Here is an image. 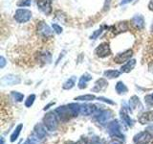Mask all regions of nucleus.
Segmentation results:
<instances>
[{
  "instance_id": "nucleus-1",
  "label": "nucleus",
  "mask_w": 153,
  "mask_h": 144,
  "mask_svg": "<svg viewBox=\"0 0 153 144\" xmlns=\"http://www.w3.org/2000/svg\"><path fill=\"white\" fill-rule=\"evenodd\" d=\"M43 124H44V126L47 128L48 131L50 132H54L56 130L57 128V118H56V113L54 112H48L44 118H43Z\"/></svg>"
},
{
  "instance_id": "nucleus-2",
  "label": "nucleus",
  "mask_w": 153,
  "mask_h": 144,
  "mask_svg": "<svg viewBox=\"0 0 153 144\" xmlns=\"http://www.w3.org/2000/svg\"><path fill=\"white\" fill-rule=\"evenodd\" d=\"M107 131H108V134H110V136L115 137V138L123 137L122 131H121V125H120L118 120H113V121L108 123Z\"/></svg>"
},
{
  "instance_id": "nucleus-3",
  "label": "nucleus",
  "mask_w": 153,
  "mask_h": 144,
  "mask_svg": "<svg viewBox=\"0 0 153 144\" xmlns=\"http://www.w3.org/2000/svg\"><path fill=\"white\" fill-rule=\"evenodd\" d=\"M13 17L18 23H26L32 18V12L28 9H18Z\"/></svg>"
},
{
  "instance_id": "nucleus-4",
  "label": "nucleus",
  "mask_w": 153,
  "mask_h": 144,
  "mask_svg": "<svg viewBox=\"0 0 153 144\" xmlns=\"http://www.w3.org/2000/svg\"><path fill=\"white\" fill-rule=\"evenodd\" d=\"M152 139V136L147 131L140 132L135 134L133 137V141L135 144H148Z\"/></svg>"
},
{
  "instance_id": "nucleus-5",
  "label": "nucleus",
  "mask_w": 153,
  "mask_h": 144,
  "mask_svg": "<svg viewBox=\"0 0 153 144\" xmlns=\"http://www.w3.org/2000/svg\"><path fill=\"white\" fill-rule=\"evenodd\" d=\"M55 112L56 113L57 116L59 117V119L61 120V121H68L71 117L70 115L73 116V113H72L69 106H62V107H59L55 110Z\"/></svg>"
},
{
  "instance_id": "nucleus-6",
  "label": "nucleus",
  "mask_w": 153,
  "mask_h": 144,
  "mask_svg": "<svg viewBox=\"0 0 153 144\" xmlns=\"http://www.w3.org/2000/svg\"><path fill=\"white\" fill-rule=\"evenodd\" d=\"M95 54L100 58H106L111 55V48L109 46V43L102 42L96 48Z\"/></svg>"
},
{
  "instance_id": "nucleus-7",
  "label": "nucleus",
  "mask_w": 153,
  "mask_h": 144,
  "mask_svg": "<svg viewBox=\"0 0 153 144\" xmlns=\"http://www.w3.org/2000/svg\"><path fill=\"white\" fill-rule=\"evenodd\" d=\"M37 34L43 38H49L53 36L51 28L44 21H40L37 24Z\"/></svg>"
},
{
  "instance_id": "nucleus-8",
  "label": "nucleus",
  "mask_w": 153,
  "mask_h": 144,
  "mask_svg": "<svg viewBox=\"0 0 153 144\" xmlns=\"http://www.w3.org/2000/svg\"><path fill=\"white\" fill-rule=\"evenodd\" d=\"M0 82H1L2 86H14V85L20 84L21 79L16 75L9 74V75L4 76Z\"/></svg>"
},
{
  "instance_id": "nucleus-9",
  "label": "nucleus",
  "mask_w": 153,
  "mask_h": 144,
  "mask_svg": "<svg viewBox=\"0 0 153 144\" xmlns=\"http://www.w3.org/2000/svg\"><path fill=\"white\" fill-rule=\"evenodd\" d=\"M37 7L43 14H50L52 12V0H37Z\"/></svg>"
},
{
  "instance_id": "nucleus-10",
  "label": "nucleus",
  "mask_w": 153,
  "mask_h": 144,
  "mask_svg": "<svg viewBox=\"0 0 153 144\" xmlns=\"http://www.w3.org/2000/svg\"><path fill=\"white\" fill-rule=\"evenodd\" d=\"M132 56H133V51L131 49H128L123 53L118 54L114 58V62H116V64H124V62H126L127 61L130 60Z\"/></svg>"
},
{
  "instance_id": "nucleus-11",
  "label": "nucleus",
  "mask_w": 153,
  "mask_h": 144,
  "mask_svg": "<svg viewBox=\"0 0 153 144\" xmlns=\"http://www.w3.org/2000/svg\"><path fill=\"white\" fill-rule=\"evenodd\" d=\"M113 116V112L110 110H105L100 112L99 114H97V120L98 122L102 125H105Z\"/></svg>"
},
{
  "instance_id": "nucleus-12",
  "label": "nucleus",
  "mask_w": 153,
  "mask_h": 144,
  "mask_svg": "<svg viewBox=\"0 0 153 144\" xmlns=\"http://www.w3.org/2000/svg\"><path fill=\"white\" fill-rule=\"evenodd\" d=\"M98 106L94 104H83L80 105V113L83 115H91L98 112Z\"/></svg>"
},
{
  "instance_id": "nucleus-13",
  "label": "nucleus",
  "mask_w": 153,
  "mask_h": 144,
  "mask_svg": "<svg viewBox=\"0 0 153 144\" xmlns=\"http://www.w3.org/2000/svg\"><path fill=\"white\" fill-rule=\"evenodd\" d=\"M107 86H108V82L106 80H105L104 78L99 79L95 83V86H93L92 91L93 92H100V91L105 90V88H106Z\"/></svg>"
},
{
  "instance_id": "nucleus-14",
  "label": "nucleus",
  "mask_w": 153,
  "mask_h": 144,
  "mask_svg": "<svg viewBox=\"0 0 153 144\" xmlns=\"http://www.w3.org/2000/svg\"><path fill=\"white\" fill-rule=\"evenodd\" d=\"M46 127L44 126V124H37L36 125L35 129H33V131H35V133H33V134H35L36 136H37L39 139H42L44 138L46 136H47V133H46Z\"/></svg>"
},
{
  "instance_id": "nucleus-15",
  "label": "nucleus",
  "mask_w": 153,
  "mask_h": 144,
  "mask_svg": "<svg viewBox=\"0 0 153 144\" xmlns=\"http://www.w3.org/2000/svg\"><path fill=\"white\" fill-rule=\"evenodd\" d=\"M132 24L139 30H142L145 27V18L142 14H136L132 18Z\"/></svg>"
},
{
  "instance_id": "nucleus-16",
  "label": "nucleus",
  "mask_w": 153,
  "mask_h": 144,
  "mask_svg": "<svg viewBox=\"0 0 153 144\" xmlns=\"http://www.w3.org/2000/svg\"><path fill=\"white\" fill-rule=\"evenodd\" d=\"M135 65H136V60L130 59L121 67V72H123V73H129L130 71H132V69H134Z\"/></svg>"
},
{
  "instance_id": "nucleus-17",
  "label": "nucleus",
  "mask_w": 153,
  "mask_h": 144,
  "mask_svg": "<svg viewBox=\"0 0 153 144\" xmlns=\"http://www.w3.org/2000/svg\"><path fill=\"white\" fill-rule=\"evenodd\" d=\"M121 118H122V120H123V123H126V124L127 125V126H129V127H133L134 121L131 119V117L129 116V114L127 113L126 107H124V108L121 110Z\"/></svg>"
},
{
  "instance_id": "nucleus-18",
  "label": "nucleus",
  "mask_w": 153,
  "mask_h": 144,
  "mask_svg": "<svg viewBox=\"0 0 153 144\" xmlns=\"http://www.w3.org/2000/svg\"><path fill=\"white\" fill-rule=\"evenodd\" d=\"M92 80V76H91L89 73H84L82 76L80 77V79L79 81V88L80 89H83L87 88V83L89 81Z\"/></svg>"
},
{
  "instance_id": "nucleus-19",
  "label": "nucleus",
  "mask_w": 153,
  "mask_h": 144,
  "mask_svg": "<svg viewBox=\"0 0 153 144\" xmlns=\"http://www.w3.org/2000/svg\"><path fill=\"white\" fill-rule=\"evenodd\" d=\"M139 121L141 124L145 125L149 122L153 121V112H146L145 113H143L140 117H139Z\"/></svg>"
},
{
  "instance_id": "nucleus-20",
  "label": "nucleus",
  "mask_w": 153,
  "mask_h": 144,
  "mask_svg": "<svg viewBox=\"0 0 153 144\" xmlns=\"http://www.w3.org/2000/svg\"><path fill=\"white\" fill-rule=\"evenodd\" d=\"M121 75V71L119 70H114V69H110V70H105L103 72V76L107 79H115L118 78V77Z\"/></svg>"
},
{
  "instance_id": "nucleus-21",
  "label": "nucleus",
  "mask_w": 153,
  "mask_h": 144,
  "mask_svg": "<svg viewBox=\"0 0 153 144\" xmlns=\"http://www.w3.org/2000/svg\"><path fill=\"white\" fill-rule=\"evenodd\" d=\"M116 91L118 92V94L123 95V94H126L128 88H127V86L124 85V83H123L121 81V82H118L116 85Z\"/></svg>"
},
{
  "instance_id": "nucleus-22",
  "label": "nucleus",
  "mask_w": 153,
  "mask_h": 144,
  "mask_svg": "<svg viewBox=\"0 0 153 144\" xmlns=\"http://www.w3.org/2000/svg\"><path fill=\"white\" fill-rule=\"evenodd\" d=\"M129 105H130V107L133 109V110H135V109H138V106L139 107H141L143 108V106L140 102V100H139V98L137 97V96H132L131 99L129 100Z\"/></svg>"
},
{
  "instance_id": "nucleus-23",
  "label": "nucleus",
  "mask_w": 153,
  "mask_h": 144,
  "mask_svg": "<svg viewBox=\"0 0 153 144\" xmlns=\"http://www.w3.org/2000/svg\"><path fill=\"white\" fill-rule=\"evenodd\" d=\"M22 128H23L22 124H19V125H17V126H16V130H14V131L13 132V134H11V141L12 142H14L17 139L18 136L20 134V132H21Z\"/></svg>"
},
{
  "instance_id": "nucleus-24",
  "label": "nucleus",
  "mask_w": 153,
  "mask_h": 144,
  "mask_svg": "<svg viewBox=\"0 0 153 144\" xmlns=\"http://www.w3.org/2000/svg\"><path fill=\"white\" fill-rule=\"evenodd\" d=\"M69 108L71 110L72 113H73V116H76L79 113H80V105L78 103H71L68 105Z\"/></svg>"
},
{
  "instance_id": "nucleus-25",
  "label": "nucleus",
  "mask_w": 153,
  "mask_h": 144,
  "mask_svg": "<svg viewBox=\"0 0 153 144\" xmlns=\"http://www.w3.org/2000/svg\"><path fill=\"white\" fill-rule=\"evenodd\" d=\"M76 84V77H72V78H69L65 83L62 86V88L63 89H71L74 88V86Z\"/></svg>"
},
{
  "instance_id": "nucleus-26",
  "label": "nucleus",
  "mask_w": 153,
  "mask_h": 144,
  "mask_svg": "<svg viewBox=\"0 0 153 144\" xmlns=\"http://www.w3.org/2000/svg\"><path fill=\"white\" fill-rule=\"evenodd\" d=\"M11 97L13 100H14L16 102H21L24 99V95L18 91H12L11 92Z\"/></svg>"
},
{
  "instance_id": "nucleus-27",
  "label": "nucleus",
  "mask_w": 153,
  "mask_h": 144,
  "mask_svg": "<svg viewBox=\"0 0 153 144\" xmlns=\"http://www.w3.org/2000/svg\"><path fill=\"white\" fill-rule=\"evenodd\" d=\"M96 99L95 95L93 94H85V95H80V96H78V97H76L75 100H78V101H92Z\"/></svg>"
},
{
  "instance_id": "nucleus-28",
  "label": "nucleus",
  "mask_w": 153,
  "mask_h": 144,
  "mask_svg": "<svg viewBox=\"0 0 153 144\" xmlns=\"http://www.w3.org/2000/svg\"><path fill=\"white\" fill-rule=\"evenodd\" d=\"M35 100H36V95L35 94L29 95L27 100L25 101V106L27 108H31L33 106V102H35Z\"/></svg>"
},
{
  "instance_id": "nucleus-29",
  "label": "nucleus",
  "mask_w": 153,
  "mask_h": 144,
  "mask_svg": "<svg viewBox=\"0 0 153 144\" xmlns=\"http://www.w3.org/2000/svg\"><path fill=\"white\" fill-rule=\"evenodd\" d=\"M40 61L42 62H47V64H49V62H51V55H50V53H43V54L40 55Z\"/></svg>"
},
{
  "instance_id": "nucleus-30",
  "label": "nucleus",
  "mask_w": 153,
  "mask_h": 144,
  "mask_svg": "<svg viewBox=\"0 0 153 144\" xmlns=\"http://www.w3.org/2000/svg\"><path fill=\"white\" fill-rule=\"evenodd\" d=\"M32 4V0H19L17 2V6L18 7H29L31 6Z\"/></svg>"
},
{
  "instance_id": "nucleus-31",
  "label": "nucleus",
  "mask_w": 153,
  "mask_h": 144,
  "mask_svg": "<svg viewBox=\"0 0 153 144\" xmlns=\"http://www.w3.org/2000/svg\"><path fill=\"white\" fill-rule=\"evenodd\" d=\"M102 28H100V29H98V30H96L92 35H91V37H90V38L91 40H97V38H99V36L102 34Z\"/></svg>"
},
{
  "instance_id": "nucleus-32",
  "label": "nucleus",
  "mask_w": 153,
  "mask_h": 144,
  "mask_svg": "<svg viewBox=\"0 0 153 144\" xmlns=\"http://www.w3.org/2000/svg\"><path fill=\"white\" fill-rule=\"evenodd\" d=\"M52 27H53V29H54V31H55V33L56 34H61L62 33V28H61V26H59V24H56V23H53L52 24Z\"/></svg>"
},
{
  "instance_id": "nucleus-33",
  "label": "nucleus",
  "mask_w": 153,
  "mask_h": 144,
  "mask_svg": "<svg viewBox=\"0 0 153 144\" xmlns=\"http://www.w3.org/2000/svg\"><path fill=\"white\" fill-rule=\"evenodd\" d=\"M98 100H100V101H103V102L107 103V104H110V105H114V104H115V103L113 102V101H111L110 99H107V98H104V97H99Z\"/></svg>"
},
{
  "instance_id": "nucleus-34",
  "label": "nucleus",
  "mask_w": 153,
  "mask_h": 144,
  "mask_svg": "<svg viewBox=\"0 0 153 144\" xmlns=\"http://www.w3.org/2000/svg\"><path fill=\"white\" fill-rule=\"evenodd\" d=\"M5 64H6V60L3 56H1V58H0V68H4Z\"/></svg>"
},
{
  "instance_id": "nucleus-35",
  "label": "nucleus",
  "mask_w": 153,
  "mask_h": 144,
  "mask_svg": "<svg viewBox=\"0 0 153 144\" xmlns=\"http://www.w3.org/2000/svg\"><path fill=\"white\" fill-rule=\"evenodd\" d=\"M109 144H123V143H122V141L118 140L117 138H114V139H112V140L109 142Z\"/></svg>"
},
{
  "instance_id": "nucleus-36",
  "label": "nucleus",
  "mask_w": 153,
  "mask_h": 144,
  "mask_svg": "<svg viewBox=\"0 0 153 144\" xmlns=\"http://www.w3.org/2000/svg\"><path fill=\"white\" fill-rule=\"evenodd\" d=\"M146 131H147L148 133H149V134H151V136H152V137H153V125H152V126H149V127H148V128L146 129Z\"/></svg>"
},
{
  "instance_id": "nucleus-37",
  "label": "nucleus",
  "mask_w": 153,
  "mask_h": 144,
  "mask_svg": "<svg viewBox=\"0 0 153 144\" xmlns=\"http://www.w3.org/2000/svg\"><path fill=\"white\" fill-rule=\"evenodd\" d=\"M132 1H133V0H122L121 3H120V5H126V4L132 2Z\"/></svg>"
},
{
  "instance_id": "nucleus-38",
  "label": "nucleus",
  "mask_w": 153,
  "mask_h": 144,
  "mask_svg": "<svg viewBox=\"0 0 153 144\" xmlns=\"http://www.w3.org/2000/svg\"><path fill=\"white\" fill-rule=\"evenodd\" d=\"M148 9H149V11H153V0H150L148 3Z\"/></svg>"
},
{
  "instance_id": "nucleus-39",
  "label": "nucleus",
  "mask_w": 153,
  "mask_h": 144,
  "mask_svg": "<svg viewBox=\"0 0 153 144\" xmlns=\"http://www.w3.org/2000/svg\"><path fill=\"white\" fill-rule=\"evenodd\" d=\"M88 144H100V142L99 140H97V139H95V140H93V141H90Z\"/></svg>"
},
{
  "instance_id": "nucleus-40",
  "label": "nucleus",
  "mask_w": 153,
  "mask_h": 144,
  "mask_svg": "<svg viewBox=\"0 0 153 144\" xmlns=\"http://www.w3.org/2000/svg\"><path fill=\"white\" fill-rule=\"evenodd\" d=\"M54 104H55V103H53V102H52V103H50L49 105H48V106H46V107L44 108V110H48V109H49V107H50V106H52V105H54Z\"/></svg>"
},
{
  "instance_id": "nucleus-41",
  "label": "nucleus",
  "mask_w": 153,
  "mask_h": 144,
  "mask_svg": "<svg viewBox=\"0 0 153 144\" xmlns=\"http://www.w3.org/2000/svg\"><path fill=\"white\" fill-rule=\"evenodd\" d=\"M66 144H76V142H73V141H69V142H67Z\"/></svg>"
},
{
  "instance_id": "nucleus-42",
  "label": "nucleus",
  "mask_w": 153,
  "mask_h": 144,
  "mask_svg": "<svg viewBox=\"0 0 153 144\" xmlns=\"http://www.w3.org/2000/svg\"><path fill=\"white\" fill-rule=\"evenodd\" d=\"M151 32L153 33V22H152V25H151Z\"/></svg>"
},
{
  "instance_id": "nucleus-43",
  "label": "nucleus",
  "mask_w": 153,
  "mask_h": 144,
  "mask_svg": "<svg viewBox=\"0 0 153 144\" xmlns=\"http://www.w3.org/2000/svg\"><path fill=\"white\" fill-rule=\"evenodd\" d=\"M151 99H152V101H153V93L151 94Z\"/></svg>"
}]
</instances>
